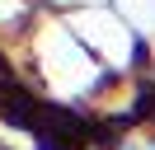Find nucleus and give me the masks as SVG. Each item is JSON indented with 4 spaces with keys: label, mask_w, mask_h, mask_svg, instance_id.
<instances>
[{
    "label": "nucleus",
    "mask_w": 155,
    "mask_h": 150,
    "mask_svg": "<svg viewBox=\"0 0 155 150\" xmlns=\"http://www.w3.org/2000/svg\"><path fill=\"white\" fill-rule=\"evenodd\" d=\"M0 75H5V56H0Z\"/></svg>",
    "instance_id": "2"
},
{
    "label": "nucleus",
    "mask_w": 155,
    "mask_h": 150,
    "mask_svg": "<svg viewBox=\"0 0 155 150\" xmlns=\"http://www.w3.org/2000/svg\"><path fill=\"white\" fill-rule=\"evenodd\" d=\"M33 112H38V99H33L28 89H19V84H10V89H0V117L14 122V127H28Z\"/></svg>",
    "instance_id": "1"
}]
</instances>
